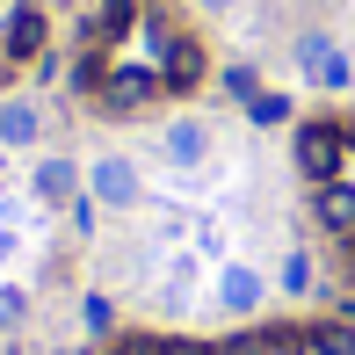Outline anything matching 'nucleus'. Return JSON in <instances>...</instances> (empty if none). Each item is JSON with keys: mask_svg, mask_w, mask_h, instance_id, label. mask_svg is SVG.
<instances>
[{"mask_svg": "<svg viewBox=\"0 0 355 355\" xmlns=\"http://www.w3.org/2000/svg\"><path fill=\"white\" fill-rule=\"evenodd\" d=\"M196 8H211V15H225V8H232V0H196Z\"/></svg>", "mask_w": 355, "mask_h": 355, "instance_id": "obj_20", "label": "nucleus"}, {"mask_svg": "<svg viewBox=\"0 0 355 355\" xmlns=\"http://www.w3.org/2000/svg\"><path fill=\"white\" fill-rule=\"evenodd\" d=\"M341 319H355V304H341Z\"/></svg>", "mask_w": 355, "mask_h": 355, "instance_id": "obj_22", "label": "nucleus"}, {"mask_svg": "<svg viewBox=\"0 0 355 355\" xmlns=\"http://www.w3.org/2000/svg\"><path fill=\"white\" fill-rule=\"evenodd\" d=\"M44 37H51V29H44V8H37V0H22V8L8 15V37H0V44H8L15 66H29V58H44Z\"/></svg>", "mask_w": 355, "mask_h": 355, "instance_id": "obj_8", "label": "nucleus"}, {"mask_svg": "<svg viewBox=\"0 0 355 355\" xmlns=\"http://www.w3.org/2000/svg\"><path fill=\"white\" fill-rule=\"evenodd\" d=\"M8 66H15V58H8V44H0V80H8Z\"/></svg>", "mask_w": 355, "mask_h": 355, "instance_id": "obj_21", "label": "nucleus"}, {"mask_svg": "<svg viewBox=\"0 0 355 355\" xmlns=\"http://www.w3.org/2000/svg\"><path fill=\"white\" fill-rule=\"evenodd\" d=\"M304 355H355V319H327V327H304Z\"/></svg>", "mask_w": 355, "mask_h": 355, "instance_id": "obj_14", "label": "nucleus"}, {"mask_svg": "<svg viewBox=\"0 0 355 355\" xmlns=\"http://www.w3.org/2000/svg\"><path fill=\"white\" fill-rule=\"evenodd\" d=\"M211 355H304V327H247L232 341H218Z\"/></svg>", "mask_w": 355, "mask_h": 355, "instance_id": "obj_6", "label": "nucleus"}, {"mask_svg": "<svg viewBox=\"0 0 355 355\" xmlns=\"http://www.w3.org/2000/svg\"><path fill=\"white\" fill-rule=\"evenodd\" d=\"M319 225L334 239H355V189L348 182H319Z\"/></svg>", "mask_w": 355, "mask_h": 355, "instance_id": "obj_10", "label": "nucleus"}, {"mask_svg": "<svg viewBox=\"0 0 355 355\" xmlns=\"http://www.w3.org/2000/svg\"><path fill=\"white\" fill-rule=\"evenodd\" d=\"M297 66H304V80H312V87H348V80H355L348 51L327 37V29H304V37H297Z\"/></svg>", "mask_w": 355, "mask_h": 355, "instance_id": "obj_4", "label": "nucleus"}, {"mask_svg": "<svg viewBox=\"0 0 355 355\" xmlns=\"http://www.w3.org/2000/svg\"><path fill=\"white\" fill-rule=\"evenodd\" d=\"M87 196L109 203V211H131V203H138V167H131L123 153H102V159L87 167Z\"/></svg>", "mask_w": 355, "mask_h": 355, "instance_id": "obj_5", "label": "nucleus"}, {"mask_svg": "<svg viewBox=\"0 0 355 355\" xmlns=\"http://www.w3.org/2000/svg\"><path fill=\"white\" fill-rule=\"evenodd\" d=\"M297 167H304V182H341L348 131H341V123H304V131H297Z\"/></svg>", "mask_w": 355, "mask_h": 355, "instance_id": "obj_2", "label": "nucleus"}, {"mask_svg": "<svg viewBox=\"0 0 355 355\" xmlns=\"http://www.w3.org/2000/svg\"><path fill=\"white\" fill-rule=\"evenodd\" d=\"M80 182H87V174H80L66 153H58V159H37V196H44V203H73Z\"/></svg>", "mask_w": 355, "mask_h": 355, "instance_id": "obj_11", "label": "nucleus"}, {"mask_svg": "<svg viewBox=\"0 0 355 355\" xmlns=\"http://www.w3.org/2000/svg\"><path fill=\"white\" fill-rule=\"evenodd\" d=\"M109 319H116V312H109V297H87V334H109Z\"/></svg>", "mask_w": 355, "mask_h": 355, "instance_id": "obj_19", "label": "nucleus"}, {"mask_svg": "<svg viewBox=\"0 0 355 355\" xmlns=\"http://www.w3.org/2000/svg\"><path fill=\"white\" fill-rule=\"evenodd\" d=\"M247 116H254V123H283V116H290V102H283V94H254Z\"/></svg>", "mask_w": 355, "mask_h": 355, "instance_id": "obj_17", "label": "nucleus"}, {"mask_svg": "<svg viewBox=\"0 0 355 355\" xmlns=\"http://www.w3.org/2000/svg\"><path fill=\"white\" fill-rule=\"evenodd\" d=\"M218 304H232V312H254V304H261V276L232 261V268L218 276Z\"/></svg>", "mask_w": 355, "mask_h": 355, "instance_id": "obj_13", "label": "nucleus"}, {"mask_svg": "<svg viewBox=\"0 0 355 355\" xmlns=\"http://www.w3.org/2000/svg\"><path fill=\"white\" fill-rule=\"evenodd\" d=\"M37 131H44L37 102H0V145H37Z\"/></svg>", "mask_w": 355, "mask_h": 355, "instance_id": "obj_12", "label": "nucleus"}, {"mask_svg": "<svg viewBox=\"0 0 355 355\" xmlns=\"http://www.w3.org/2000/svg\"><path fill=\"white\" fill-rule=\"evenodd\" d=\"M159 80H167L174 94H189V87L203 80V44L189 37V29H174V44L159 51Z\"/></svg>", "mask_w": 355, "mask_h": 355, "instance_id": "obj_9", "label": "nucleus"}, {"mask_svg": "<svg viewBox=\"0 0 355 355\" xmlns=\"http://www.w3.org/2000/svg\"><path fill=\"white\" fill-rule=\"evenodd\" d=\"M138 15H145V0H87V15H80V44L109 58V44H123L138 29Z\"/></svg>", "mask_w": 355, "mask_h": 355, "instance_id": "obj_3", "label": "nucleus"}, {"mask_svg": "<svg viewBox=\"0 0 355 355\" xmlns=\"http://www.w3.org/2000/svg\"><path fill=\"white\" fill-rule=\"evenodd\" d=\"M159 153H167V167H203V159H211V123L174 116L167 131H159Z\"/></svg>", "mask_w": 355, "mask_h": 355, "instance_id": "obj_7", "label": "nucleus"}, {"mask_svg": "<svg viewBox=\"0 0 355 355\" xmlns=\"http://www.w3.org/2000/svg\"><path fill=\"white\" fill-rule=\"evenodd\" d=\"M159 94H167L159 66H109V73H102V87H94V102L116 109V116H138V109H153Z\"/></svg>", "mask_w": 355, "mask_h": 355, "instance_id": "obj_1", "label": "nucleus"}, {"mask_svg": "<svg viewBox=\"0 0 355 355\" xmlns=\"http://www.w3.org/2000/svg\"><path fill=\"white\" fill-rule=\"evenodd\" d=\"M109 355H211L196 341H167V334H116V348Z\"/></svg>", "mask_w": 355, "mask_h": 355, "instance_id": "obj_15", "label": "nucleus"}, {"mask_svg": "<svg viewBox=\"0 0 355 355\" xmlns=\"http://www.w3.org/2000/svg\"><path fill=\"white\" fill-rule=\"evenodd\" d=\"M225 87H232L239 102H254V94H261V80H254V66H232V73H225Z\"/></svg>", "mask_w": 355, "mask_h": 355, "instance_id": "obj_18", "label": "nucleus"}, {"mask_svg": "<svg viewBox=\"0 0 355 355\" xmlns=\"http://www.w3.org/2000/svg\"><path fill=\"white\" fill-rule=\"evenodd\" d=\"M283 290H290V297L312 290V254H290V261H283Z\"/></svg>", "mask_w": 355, "mask_h": 355, "instance_id": "obj_16", "label": "nucleus"}]
</instances>
